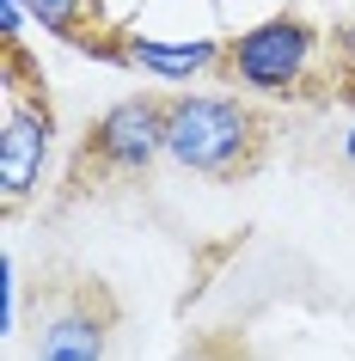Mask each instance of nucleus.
<instances>
[{"label": "nucleus", "mask_w": 355, "mask_h": 361, "mask_svg": "<svg viewBox=\"0 0 355 361\" xmlns=\"http://www.w3.org/2000/svg\"><path fill=\"white\" fill-rule=\"evenodd\" d=\"M25 6H31V19H37L49 37L74 43V49H92V31H86L92 0H25Z\"/></svg>", "instance_id": "7"}, {"label": "nucleus", "mask_w": 355, "mask_h": 361, "mask_svg": "<svg viewBox=\"0 0 355 361\" xmlns=\"http://www.w3.org/2000/svg\"><path fill=\"white\" fill-rule=\"evenodd\" d=\"M263 147H270V123L245 98H221V92L166 98V153L190 178L245 184L263 166Z\"/></svg>", "instance_id": "1"}, {"label": "nucleus", "mask_w": 355, "mask_h": 361, "mask_svg": "<svg viewBox=\"0 0 355 361\" xmlns=\"http://www.w3.org/2000/svg\"><path fill=\"white\" fill-rule=\"evenodd\" d=\"M25 0H0V31H6V43H19V31H25Z\"/></svg>", "instance_id": "9"}, {"label": "nucleus", "mask_w": 355, "mask_h": 361, "mask_svg": "<svg viewBox=\"0 0 355 361\" xmlns=\"http://www.w3.org/2000/svg\"><path fill=\"white\" fill-rule=\"evenodd\" d=\"M331 49H337V61H343V74H355V19H343L331 31Z\"/></svg>", "instance_id": "8"}, {"label": "nucleus", "mask_w": 355, "mask_h": 361, "mask_svg": "<svg viewBox=\"0 0 355 361\" xmlns=\"http://www.w3.org/2000/svg\"><path fill=\"white\" fill-rule=\"evenodd\" d=\"M313 56H318V31L300 13H276V19H258L251 31L227 43V80L245 86V92H263V98H282L294 92L300 80L313 74Z\"/></svg>", "instance_id": "2"}, {"label": "nucleus", "mask_w": 355, "mask_h": 361, "mask_svg": "<svg viewBox=\"0 0 355 361\" xmlns=\"http://www.w3.org/2000/svg\"><path fill=\"white\" fill-rule=\"evenodd\" d=\"M49 141H56L49 98L13 86L6 111H0V196H6V209H19L25 196L37 190L43 166H49Z\"/></svg>", "instance_id": "4"}, {"label": "nucleus", "mask_w": 355, "mask_h": 361, "mask_svg": "<svg viewBox=\"0 0 355 361\" xmlns=\"http://www.w3.org/2000/svg\"><path fill=\"white\" fill-rule=\"evenodd\" d=\"M116 331V300L98 282H74L37 319V361H104Z\"/></svg>", "instance_id": "5"}, {"label": "nucleus", "mask_w": 355, "mask_h": 361, "mask_svg": "<svg viewBox=\"0 0 355 361\" xmlns=\"http://www.w3.org/2000/svg\"><path fill=\"white\" fill-rule=\"evenodd\" d=\"M343 159L355 166V123H349V135H343Z\"/></svg>", "instance_id": "10"}, {"label": "nucleus", "mask_w": 355, "mask_h": 361, "mask_svg": "<svg viewBox=\"0 0 355 361\" xmlns=\"http://www.w3.org/2000/svg\"><path fill=\"white\" fill-rule=\"evenodd\" d=\"M123 61L141 68V74H160V80H190L227 61V43L215 37H178V43H160V37H123Z\"/></svg>", "instance_id": "6"}, {"label": "nucleus", "mask_w": 355, "mask_h": 361, "mask_svg": "<svg viewBox=\"0 0 355 361\" xmlns=\"http://www.w3.org/2000/svg\"><path fill=\"white\" fill-rule=\"evenodd\" d=\"M160 153H166V98H123L86 135V166L111 178H141Z\"/></svg>", "instance_id": "3"}]
</instances>
